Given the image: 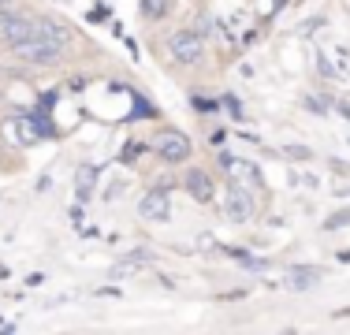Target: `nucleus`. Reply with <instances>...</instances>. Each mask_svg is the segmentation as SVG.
Wrapping results in <instances>:
<instances>
[{
  "mask_svg": "<svg viewBox=\"0 0 350 335\" xmlns=\"http://www.w3.org/2000/svg\"><path fill=\"white\" fill-rule=\"evenodd\" d=\"M168 53L175 56L179 64H198L205 53V38L198 30H179L168 38Z\"/></svg>",
  "mask_w": 350,
  "mask_h": 335,
  "instance_id": "f257e3e1",
  "label": "nucleus"
},
{
  "mask_svg": "<svg viewBox=\"0 0 350 335\" xmlns=\"http://www.w3.org/2000/svg\"><path fill=\"white\" fill-rule=\"evenodd\" d=\"M153 149H157V157H161L164 164H179V161L190 157V138L183 131H164L161 138L153 142Z\"/></svg>",
  "mask_w": 350,
  "mask_h": 335,
  "instance_id": "f03ea898",
  "label": "nucleus"
},
{
  "mask_svg": "<svg viewBox=\"0 0 350 335\" xmlns=\"http://www.w3.org/2000/svg\"><path fill=\"white\" fill-rule=\"evenodd\" d=\"M38 34L34 19H27V15H15V12H4L0 15V38L8 41V45H23V41H30Z\"/></svg>",
  "mask_w": 350,
  "mask_h": 335,
  "instance_id": "7ed1b4c3",
  "label": "nucleus"
},
{
  "mask_svg": "<svg viewBox=\"0 0 350 335\" xmlns=\"http://www.w3.org/2000/svg\"><path fill=\"white\" fill-rule=\"evenodd\" d=\"M224 209H228V220L246 224L250 216H254V198H250V187H243V183H235V179H231V187H228V201H224Z\"/></svg>",
  "mask_w": 350,
  "mask_h": 335,
  "instance_id": "20e7f679",
  "label": "nucleus"
},
{
  "mask_svg": "<svg viewBox=\"0 0 350 335\" xmlns=\"http://www.w3.org/2000/svg\"><path fill=\"white\" fill-rule=\"evenodd\" d=\"M15 56L27 60V64H56L60 60V45H49V41H41V38H30V41H23V45H15Z\"/></svg>",
  "mask_w": 350,
  "mask_h": 335,
  "instance_id": "39448f33",
  "label": "nucleus"
},
{
  "mask_svg": "<svg viewBox=\"0 0 350 335\" xmlns=\"http://www.w3.org/2000/svg\"><path fill=\"white\" fill-rule=\"evenodd\" d=\"M224 168L231 172V179L243 183V187H250V190H261L265 187V179H261V172H257L254 161H243V157H224Z\"/></svg>",
  "mask_w": 350,
  "mask_h": 335,
  "instance_id": "423d86ee",
  "label": "nucleus"
},
{
  "mask_svg": "<svg viewBox=\"0 0 350 335\" xmlns=\"http://www.w3.org/2000/svg\"><path fill=\"white\" fill-rule=\"evenodd\" d=\"M183 187H187V194L194 198V201H209L216 198V187H213V175L209 172H202V168H190L187 172V179H183Z\"/></svg>",
  "mask_w": 350,
  "mask_h": 335,
  "instance_id": "0eeeda50",
  "label": "nucleus"
},
{
  "mask_svg": "<svg viewBox=\"0 0 350 335\" xmlns=\"http://www.w3.org/2000/svg\"><path fill=\"white\" fill-rule=\"evenodd\" d=\"M138 213L146 216V220H168L172 205H168V190L164 187H153L146 198L138 201Z\"/></svg>",
  "mask_w": 350,
  "mask_h": 335,
  "instance_id": "6e6552de",
  "label": "nucleus"
},
{
  "mask_svg": "<svg viewBox=\"0 0 350 335\" xmlns=\"http://www.w3.org/2000/svg\"><path fill=\"white\" fill-rule=\"evenodd\" d=\"M34 27H38V34L34 38H41V41H49V45H68V30L60 27L56 19H34Z\"/></svg>",
  "mask_w": 350,
  "mask_h": 335,
  "instance_id": "1a4fd4ad",
  "label": "nucleus"
},
{
  "mask_svg": "<svg viewBox=\"0 0 350 335\" xmlns=\"http://www.w3.org/2000/svg\"><path fill=\"white\" fill-rule=\"evenodd\" d=\"M94 183H97V168H79V172H75V187H79V198H90Z\"/></svg>",
  "mask_w": 350,
  "mask_h": 335,
  "instance_id": "9d476101",
  "label": "nucleus"
},
{
  "mask_svg": "<svg viewBox=\"0 0 350 335\" xmlns=\"http://www.w3.org/2000/svg\"><path fill=\"white\" fill-rule=\"evenodd\" d=\"M142 15L146 19H164L168 15V0H142Z\"/></svg>",
  "mask_w": 350,
  "mask_h": 335,
  "instance_id": "9b49d317",
  "label": "nucleus"
},
{
  "mask_svg": "<svg viewBox=\"0 0 350 335\" xmlns=\"http://www.w3.org/2000/svg\"><path fill=\"white\" fill-rule=\"evenodd\" d=\"M317 276H321L317 268H291V287H310Z\"/></svg>",
  "mask_w": 350,
  "mask_h": 335,
  "instance_id": "f8f14e48",
  "label": "nucleus"
},
{
  "mask_svg": "<svg viewBox=\"0 0 350 335\" xmlns=\"http://www.w3.org/2000/svg\"><path fill=\"white\" fill-rule=\"evenodd\" d=\"M343 224H350V213H339V216H332V220H328V228H343Z\"/></svg>",
  "mask_w": 350,
  "mask_h": 335,
  "instance_id": "ddd939ff",
  "label": "nucleus"
},
{
  "mask_svg": "<svg viewBox=\"0 0 350 335\" xmlns=\"http://www.w3.org/2000/svg\"><path fill=\"white\" fill-rule=\"evenodd\" d=\"M287 157H310V149L306 146H287Z\"/></svg>",
  "mask_w": 350,
  "mask_h": 335,
  "instance_id": "4468645a",
  "label": "nucleus"
},
{
  "mask_svg": "<svg viewBox=\"0 0 350 335\" xmlns=\"http://www.w3.org/2000/svg\"><path fill=\"white\" fill-rule=\"evenodd\" d=\"M0 4H4V0H0Z\"/></svg>",
  "mask_w": 350,
  "mask_h": 335,
  "instance_id": "2eb2a0df",
  "label": "nucleus"
}]
</instances>
